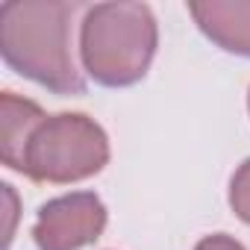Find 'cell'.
<instances>
[{
    "label": "cell",
    "instance_id": "cell-1",
    "mask_svg": "<svg viewBox=\"0 0 250 250\" xmlns=\"http://www.w3.org/2000/svg\"><path fill=\"white\" fill-rule=\"evenodd\" d=\"M77 3L65 0H6L0 6V53L24 80L53 94H83L85 80L71 50Z\"/></svg>",
    "mask_w": 250,
    "mask_h": 250
},
{
    "label": "cell",
    "instance_id": "cell-2",
    "mask_svg": "<svg viewBox=\"0 0 250 250\" xmlns=\"http://www.w3.org/2000/svg\"><path fill=\"white\" fill-rule=\"evenodd\" d=\"M159 47V24L147 3H97L80 21L83 71L106 88L145 80Z\"/></svg>",
    "mask_w": 250,
    "mask_h": 250
},
{
    "label": "cell",
    "instance_id": "cell-3",
    "mask_svg": "<svg viewBox=\"0 0 250 250\" xmlns=\"http://www.w3.org/2000/svg\"><path fill=\"white\" fill-rule=\"evenodd\" d=\"M109 165V136L83 112L47 115L33 133L18 174L33 183L68 186L100 174Z\"/></svg>",
    "mask_w": 250,
    "mask_h": 250
},
{
    "label": "cell",
    "instance_id": "cell-4",
    "mask_svg": "<svg viewBox=\"0 0 250 250\" xmlns=\"http://www.w3.org/2000/svg\"><path fill=\"white\" fill-rule=\"evenodd\" d=\"M109 212L94 191H71L47 200L33 224L39 250H83L106 229Z\"/></svg>",
    "mask_w": 250,
    "mask_h": 250
},
{
    "label": "cell",
    "instance_id": "cell-5",
    "mask_svg": "<svg viewBox=\"0 0 250 250\" xmlns=\"http://www.w3.org/2000/svg\"><path fill=\"white\" fill-rule=\"evenodd\" d=\"M188 15L212 44L250 59V0H191Z\"/></svg>",
    "mask_w": 250,
    "mask_h": 250
},
{
    "label": "cell",
    "instance_id": "cell-6",
    "mask_svg": "<svg viewBox=\"0 0 250 250\" xmlns=\"http://www.w3.org/2000/svg\"><path fill=\"white\" fill-rule=\"evenodd\" d=\"M44 118L47 115L36 100L21 97L15 91L0 94V159L6 168L12 171L21 168L24 150Z\"/></svg>",
    "mask_w": 250,
    "mask_h": 250
},
{
    "label": "cell",
    "instance_id": "cell-7",
    "mask_svg": "<svg viewBox=\"0 0 250 250\" xmlns=\"http://www.w3.org/2000/svg\"><path fill=\"white\" fill-rule=\"evenodd\" d=\"M229 209L250 227V159H244L229 180Z\"/></svg>",
    "mask_w": 250,
    "mask_h": 250
},
{
    "label": "cell",
    "instance_id": "cell-8",
    "mask_svg": "<svg viewBox=\"0 0 250 250\" xmlns=\"http://www.w3.org/2000/svg\"><path fill=\"white\" fill-rule=\"evenodd\" d=\"M194 250H244V244L227 232H212V235H203L194 244Z\"/></svg>",
    "mask_w": 250,
    "mask_h": 250
},
{
    "label": "cell",
    "instance_id": "cell-9",
    "mask_svg": "<svg viewBox=\"0 0 250 250\" xmlns=\"http://www.w3.org/2000/svg\"><path fill=\"white\" fill-rule=\"evenodd\" d=\"M3 200H6V235H3V247L12 244L15 238V221H18V194L12 186H3Z\"/></svg>",
    "mask_w": 250,
    "mask_h": 250
},
{
    "label": "cell",
    "instance_id": "cell-10",
    "mask_svg": "<svg viewBox=\"0 0 250 250\" xmlns=\"http://www.w3.org/2000/svg\"><path fill=\"white\" fill-rule=\"evenodd\" d=\"M247 112H250V91H247Z\"/></svg>",
    "mask_w": 250,
    "mask_h": 250
}]
</instances>
